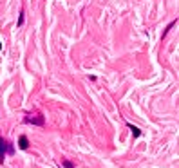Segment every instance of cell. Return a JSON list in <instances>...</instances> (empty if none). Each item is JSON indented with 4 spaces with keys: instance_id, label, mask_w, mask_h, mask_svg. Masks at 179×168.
Here are the masks:
<instances>
[{
    "instance_id": "cell-1",
    "label": "cell",
    "mask_w": 179,
    "mask_h": 168,
    "mask_svg": "<svg viewBox=\"0 0 179 168\" xmlns=\"http://www.w3.org/2000/svg\"><path fill=\"white\" fill-rule=\"evenodd\" d=\"M24 121H25V123H29V125H36V126H43V125H45V117H43L40 112L27 114L25 117H24Z\"/></svg>"
},
{
    "instance_id": "cell-2",
    "label": "cell",
    "mask_w": 179,
    "mask_h": 168,
    "mask_svg": "<svg viewBox=\"0 0 179 168\" xmlns=\"http://www.w3.org/2000/svg\"><path fill=\"white\" fill-rule=\"evenodd\" d=\"M6 145H7V141L0 136V165L4 163V157H6Z\"/></svg>"
},
{
    "instance_id": "cell-3",
    "label": "cell",
    "mask_w": 179,
    "mask_h": 168,
    "mask_svg": "<svg viewBox=\"0 0 179 168\" xmlns=\"http://www.w3.org/2000/svg\"><path fill=\"white\" fill-rule=\"evenodd\" d=\"M18 147H20L22 150H27V148H29V139L25 136H20L18 137Z\"/></svg>"
},
{
    "instance_id": "cell-4",
    "label": "cell",
    "mask_w": 179,
    "mask_h": 168,
    "mask_svg": "<svg viewBox=\"0 0 179 168\" xmlns=\"http://www.w3.org/2000/svg\"><path fill=\"white\" fill-rule=\"evenodd\" d=\"M127 125H128V128H130V130H132V134H134V137H139V136H141V130H139V128H137V126L130 125V123H127Z\"/></svg>"
},
{
    "instance_id": "cell-5",
    "label": "cell",
    "mask_w": 179,
    "mask_h": 168,
    "mask_svg": "<svg viewBox=\"0 0 179 168\" xmlns=\"http://www.w3.org/2000/svg\"><path fill=\"white\" fill-rule=\"evenodd\" d=\"M62 165H63L65 168H74V165L71 163V161H67V159H63V161H62Z\"/></svg>"
},
{
    "instance_id": "cell-6",
    "label": "cell",
    "mask_w": 179,
    "mask_h": 168,
    "mask_svg": "<svg viewBox=\"0 0 179 168\" xmlns=\"http://www.w3.org/2000/svg\"><path fill=\"white\" fill-rule=\"evenodd\" d=\"M24 24V11L20 13V18H18V25H22Z\"/></svg>"
},
{
    "instance_id": "cell-7",
    "label": "cell",
    "mask_w": 179,
    "mask_h": 168,
    "mask_svg": "<svg viewBox=\"0 0 179 168\" xmlns=\"http://www.w3.org/2000/svg\"><path fill=\"white\" fill-rule=\"evenodd\" d=\"M0 49H2V43H0Z\"/></svg>"
}]
</instances>
